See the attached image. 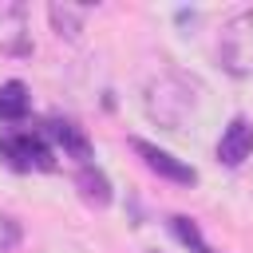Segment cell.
<instances>
[{
	"mask_svg": "<svg viewBox=\"0 0 253 253\" xmlns=\"http://www.w3.org/2000/svg\"><path fill=\"white\" fill-rule=\"evenodd\" d=\"M47 16H51V28H55L59 36L79 40L83 20H87V8H75V4H51V8H47Z\"/></svg>",
	"mask_w": 253,
	"mask_h": 253,
	"instance_id": "obj_8",
	"label": "cell"
},
{
	"mask_svg": "<svg viewBox=\"0 0 253 253\" xmlns=\"http://www.w3.org/2000/svg\"><path fill=\"white\" fill-rule=\"evenodd\" d=\"M43 138H55V142L63 146V154H71V158H79V162L91 158L87 134H83L75 123H67V119H47V123H43Z\"/></svg>",
	"mask_w": 253,
	"mask_h": 253,
	"instance_id": "obj_6",
	"label": "cell"
},
{
	"mask_svg": "<svg viewBox=\"0 0 253 253\" xmlns=\"http://www.w3.org/2000/svg\"><path fill=\"white\" fill-rule=\"evenodd\" d=\"M198 99H202V83L190 79L186 71H174V67L162 71V75H154L142 87V111H146V119L158 123L170 134L186 130V123L198 111Z\"/></svg>",
	"mask_w": 253,
	"mask_h": 253,
	"instance_id": "obj_1",
	"label": "cell"
},
{
	"mask_svg": "<svg viewBox=\"0 0 253 253\" xmlns=\"http://www.w3.org/2000/svg\"><path fill=\"white\" fill-rule=\"evenodd\" d=\"M24 115H28V87H24L20 79H8V83L0 87V119L16 123V119H24Z\"/></svg>",
	"mask_w": 253,
	"mask_h": 253,
	"instance_id": "obj_9",
	"label": "cell"
},
{
	"mask_svg": "<svg viewBox=\"0 0 253 253\" xmlns=\"http://www.w3.org/2000/svg\"><path fill=\"white\" fill-rule=\"evenodd\" d=\"M134 146V154L158 174V178H166V182H178V186H194L198 182V170L194 166H186V162H178L174 154H166V150H158L154 142H146V138H134L130 142Z\"/></svg>",
	"mask_w": 253,
	"mask_h": 253,
	"instance_id": "obj_4",
	"label": "cell"
},
{
	"mask_svg": "<svg viewBox=\"0 0 253 253\" xmlns=\"http://www.w3.org/2000/svg\"><path fill=\"white\" fill-rule=\"evenodd\" d=\"M217 55L229 75H253V8H241L237 16L225 20Z\"/></svg>",
	"mask_w": 253,
	"mask_h": 253,
	"instance_id": "obj_2",
	"label": "cell"
},
{
	"mask_svg": "<svg viewBox=\"0 0 253 253\" xmlns=\"http://www.w3.org/2000/svg\"><path fill=\"white\" fill-rule=\"evenodd\" d=\"M245 158H253V123L245 115H233L229 126L217 138V162L221 166H241Z\"/></svg>",
	"mask_w": 253,
	"mask_h": 253,
	"instance_id": "obj_5",
	"label": "cell"
},
{
	"mask_svg": "<svg viewBox=\"0 0 253 253\" xmlns=\"http://www.w3.org/2000/svg\"><path fill=\"white\" fill-rule=\"evenodd\" d=\"M16 245H20V221L0 213V253H12Z\"/></svg>",
	"mask_w": 253,
	"mask_h": 253,
	"instance_id": "obj_11",
	"label": "cell"
},
{
	"mask_svg": "<svg viewBox=\"0 0 253 253\" xmlns=\"http://www.w3.org/2000/svg\"><path fill=\"white\" fill-rule=\"evenodd\" d=\"M75 186L83 190V198H87L91 206H111V182H107V174H103L99 166L83 162L79 174H75Z\"/></svg>",
	"mask_w": 253,
	"mask_h": 253,
	"instance_id": "obj_7",
	"label": "cell"
},
{
	"mask_svg": "<svg viewBox=\"0 0 253 253\" xmlns=\"http://www.w3.org/2000/svg\"><path fill=\"white\" fill-rule=\"evenodd\" d=\"M0 158L12 166V170H51L55 166V154L43 138V130H8L0 134Z\"/></svg>",
	"mask_w": 253,
	"mask_h": 253,
	"instance_id": "obj_3",
	"label": "cell"
},
{
	"mask_svg": "<svg viewBox=\"0 0 253 253\" xmlns=\"http://www.w3.org/2000/svg\"><path fill=\"white\" fill-rule=\"evenodd\" d=\"M170 233H174L190 253H213V249L206 245V237H202L198 221H194V217H186V213H174V217H170Z\"/></svg>",
	"mask_w": 253,
	"mask_h": 253,
	"instance_id": "obj_10",
	"label": "cell"
}]
</instances>
